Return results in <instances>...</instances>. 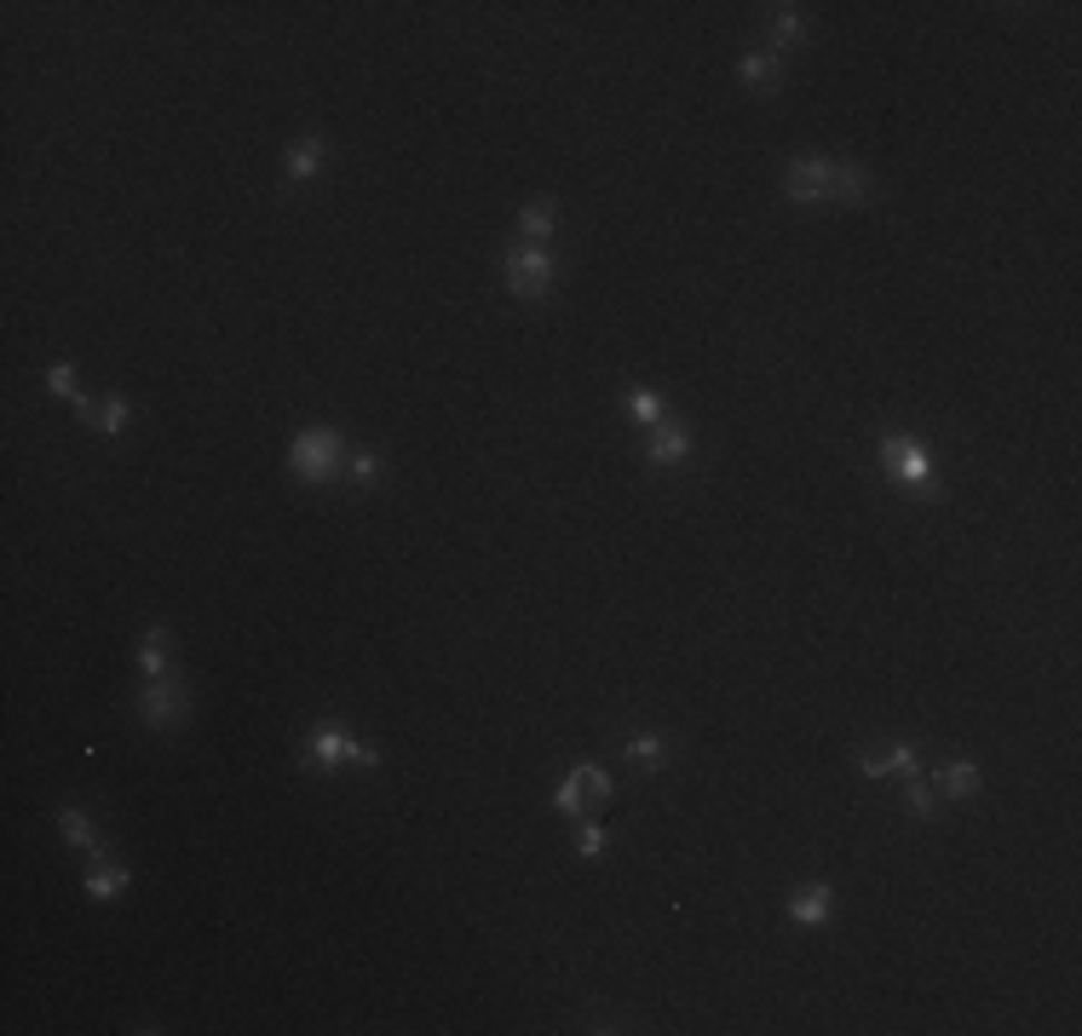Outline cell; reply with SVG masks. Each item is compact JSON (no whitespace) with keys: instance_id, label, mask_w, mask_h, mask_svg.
Returning <instances> with one entry per match:
<instances>
[{"instance_id":"6da1fadb","label":"cell","mask_w":1082,"mask_h":1036,"mask_svg":"<svg viewBox=\"0 0 1082 1036\" xmlns=\"http://www.w3.org/2000/svg\"><path fill=\"white\" fill-rule=\"evenodd\" d=\"M346 438L334 426H306L294 438V450H288V473L299 478V484H334L346 473Z\"/></svg>"},{"instance_id":"7a4b0ae2","label":"cell","mask_w":1082,"mask_h":1036,"mask_svg":"<svg viewBox=\"0 0 1082 1036\" xmlns=\"http://www.w3.org/2000/svg\"><path fill=\"white\" fill-rule=\"evenodd\" d=\"M882 466H887V478L898 490H909L916 501H944V484L933 473V461H927V450L909 438V432H887V438H882Z\"/></svg>"},{"instance_id":"3957f363","label":"cell","mask_w":1082,"mask_h":1036,"mask_svg":"<svg viewBox=\"0 0 1082 1036\" xmlns=\"http://www.w3.org/2000/svg\"><path fill=\"white\" fill-rule=\"evenodd\" d=\"M501 277H506V294L513 299H548L553 294V283H559V265H553V254L548 248H506V259H501Z\"/></svg>"},{"instance_id":"277c9868","label":"cell","mask_w":1082,"mask_h":1036,"mask_svg":"<svg viewBox=\"0 0 1082 1036\" xmlns=\"http://www.w3.org/2000/svg\"><path fill=\"white\" fill-rule=\"evenodd\" d=\"M306 766L312 772H334V766H381V749H368V743H357L352 731H341V726H317L312 731V743H306Z\"/></svg>"},{"instance_id":"5b68a950","label":"cell","mask_w":1082,"mask_h":1036,"mask_svg":"<svg viewBox=\"0 0 1082 1036\" xmlns=\"http://www.w3.org/2000/svg\"><path fill=\"white\" fill-rule=\"evenodd\" d=\"M604 800H611V778L599 772V766H577L559 789H553V812H564V818H588V812H599Z\"/></svg>"},{"instance_id":"8992f818","label":"cell","mask_w":1082,"mask_h":1036,"mask_svg":"<svg viewBox=\"0 0 1082 1036\" xmlns=\"http://www.w3.org/2000/svg\"><path fill=\"white\" fill-rule=\"evenodd\" d=\"M185 714H190V697H185V685H179L174 674H156V680H145V691H139V720H145L150 731L179 726Z\"/></svg>"},{"instance_id":"52a82bcc","label":"cell","mask_w":1082,"mask_h":1036,"mask_svg":"<svg viewBox=\"0 0 1082 1036\" xmlns=\"http://www.w3.org/2000/svg\"><path fill=\"white\" fill-rule=\"evenodd\" d=\"M784 196L795 208L829 203V156H795L789 174H784Z\"/></svg>"},{"instance_id":"ba28073f","label":"cell","mask_w":1082,"mask_h":1036,"mask_svg":"<svg viewBox=\"0 0 1082 1036\" xmlns=\"http://www.w3.org/2000/svg\"><path fill=\"white\" fill-rule=\"evenodd\" d=\"M646 461L651 466H686L691 461V432L673 426V421H657L651 438H646Z\"/></svg>"},{"instance_id":"9c48e42d","label":"cell","mask_w":1082,"mask_h":1036,"mask_svg":"<svg viewBox=\"0 0 1082 1036\" xmlns=\"http://www.w3.org/2000/svg\"><path fill=\"white\" fill-rule=\"evenodd\" d=\"M323 161H328V139H323V132H299V139L288 145V156H283V167H288V179H294V185L317 179V174H323Z\"/></svg>"},{"instance_id":"30bf717a","label":"cell","mask_w":1082,"mask_h":1036,"mask_svg":"<svg viewBox=\"0 0 1082 1036\" xmlns=\"http://www.w3.org/2000/svg\"><path fill=\"white\" fill-rule=\"evenodd\" d=\"M858 772H864V778H893V772H904V778H916V749H909V743H887V749H864V754H858Z\"/></svg>"},{"instance_id":"8fae6325","label":"cell","mask_w":1082,"mask_h":1036,"mask_svg":"<svg viewBox=\"0 0 1082 1036\" xmlns=\"http://www.w3.org/2000/svg\"><path fill=\"white\" fill-rule=\"evenodd\" d=\"M875 196V179L853 161H829V203H869Z\"/></svg>"},{"instance_id":"7c38bea8","label":"cell","mask_w":1082,"mask_h":1036,"mask_svg":"<svg viewBox=\"0 0 1082 1036\" xmlns=\"http://www.w3.org/2000/svg\"><path fill=\"white\" fill-rule=\"evenodd\" d=\"M835 916V892L818 881V887H800L795 898H789V921L795 927H824Z\"/></svg>"},{"instance_id":"4fadbf2b","label":"cell","mask_w":1082,"mask_h":1036,"mask_svg":"<svg viewBox=\"0 0 1082 1036\" xmlns=\"http://www.w3.org/2000/svg\"><path fill=\"white\" fill-rule=\"evenodd\" d=\"M737 76L749 81L755 92H771L777 81H784V63H777V52H771V47H749V52L737 58Z\"/></svg>"},{"instance_id":"5bb4252c","label":"cell","mask_w":1082,"mask_h":1036,"mask_svg":"<svg viewBox=\"0 0 1082 1036\" xmlns=\"http://www.w3.org/2000/svg\"><path fill=\"white\" fill-rule=\"evenodd\" d=\"M553 219H559L553 196H535V203L519 214V237H524V248H548V237H553Z\"/></svg>"},{"instance_id":"9a60e30c","label":"cell","mask_w":1082,"mask_h":1036,"mask_svg":"<svg viewBox=\"0 0 1082 1036\" xmlns=\"http://www.w3.org/2000/svg\"><path fill=\"white\" fill-rule=\"evenodd\" d=\"M132 887V876H127V864H98V870L81 881V892L92 898V905H110V898H121Z\"/></svg>"},{"instance_id":"2e32d148","label":"cell","mask_w":1082,"mask_h":1036,"mask_svg":"<svg viewBox=\"0 0 1082 1036\" xmlns=\"http://www.w3.org/2000/svg\"><path fill=\"white\" fill-rule=\"evenodd\" d=\"M167 651H174V640H167V628H150L145 640H139V668H145L150 680H156V674H174V668H167L174 657H167Z\"/></svg>"},{"instance_id":"e0dca14e","label":"cell","mask_w":1082,"mask_h":1036,"mask_svg":"<svg viewBox=\"0 0 1082 1036\" xmlns=\"http://www.w3.org/2000/svg\"><path fill=\"white\" fill-rule=\"evenodd\" d=\"M58 829H63V841H70L76 852H98V829H92V818L81 807H63L58 812Z\"/></svg>"},{"instance_id":"ac0fdd59","label":"cell","mask_w":1082,"mask_h":1036,"mask_svg":"<svg viewBox=\"0 0 1082 1036\" xmlns=\"http://www.w3.org/2000/svg\"><path fill=\"white\" fill-rule=\"evenodd\" d=\"M127 421H132V404H127V397H105V404H92V415H87V426H98L105 438H121Z\"/></svg>"},{"instance_id":"d6986e66","label":"cell","mask_w":1082,"mask_h":1036,"mask_svg":"<svg viewBox=\"0 0 1082 1036\" xmlns=\"http://www.w3.org/2000/svg\"><path fill=\"white\" fill-rule=\"evenodd\" d=\"M628 760H639L646 772H662V766H668V743L657 738V731H633V738H628Z\"/></svg>"},{"instance_id":"ffe728a7","label":"cell","mask_w":1082,"mask_h":1036,"mask_svg":"<svg viewBox=\"0 0 1082 1036\" xmlns=\"http://www.w3.org/2000/svg\"><path fill=\"white\" fill-rule=\"evenodd\" d=\"M938 789H944V795H956V800H973V795H978V766L951 760V766L938 772Z\"/></svg>"},{"instance_id":"44dd1931","label":"cell","mask_w":1082,"mask_h":1036,"mask_svg":"<svg viewBox=\"0 0 1082 1036\" xmlns=\"http://www.w3.org/2000/svg\"><path fill=\"white\" fill-rule=\"evenodd\" d=\"M352 490H368V484H381V455L375 450H352L346 455V473H341Z\"/></svg>"},{"instance_id":"7402d4cb","label":"cell","mask_w":1082,"mask_h":1036,"mask_svg":"<svg viewBox=\"0 0 1082 1036\" xmlns=\"http://www.w3.org/2000/svg\"><path fill=\"white\" fill-rule=\"evenodd\" d=\"M800 36H806L800 7H777V12H771V52H777V47H795Z\"/></svg>"},{"instance_id":"603a6c76","label":"cell","mask_w":1082,"mask_h":1036,"mask_svg":"<svg viewBox=\"0 0 1082 1036\" xmlns=\"http://www.w3.org/2000/svg\"><path fill=\"white\" fill-rule=\"evenodd\" d=\"M622 410H628V421H639V426H657V421H662V397H657V392H628Z\"/></svg>"},{"instance_id":"cb8c5ba5","label":"cell","mask_w":1082,"mask_h":1036,"mask_svg":"<svg viewBox=\"0 0 1082 1036\" xmlns=\"http://www.w3.org/2000/svg\"><path fill=\"white\" fill-rule=\"evenodd\" d=\"M47 386H52L58 397H70V410H81V404H87V397H81V381H76L70 363H52V369H47Z\"/></svg>"},{"instance_id":"d4e9b609","label":"cell","mask_w":1082,"mask_h":1036,"mask_svg":"<svg viewBox=\"0 0 1082 1036\" xmlns=\"http://www.w3.org/2000/svg\"><path fill=\"white\" fill-rule=\"evenodd\" d=\"M604 841H611V835H604L599 823H582V829H577V858H599Z\"/></svg>"},{"instance_id":"484cf974","label":"cell","mask_w":1082,"mask_h":1036,"mask_svg":"<svg viewBox=\"0 0 1082 1036\" xmlns=\"http://www.w3.org/2000/svg\"><path fill=\"white\" fill-rule=\"evenodd\" d=\"M904 795H909V812H916V818H933V789H927V783L909 778V789H904Z\"/></svg>"}]
</instances>
